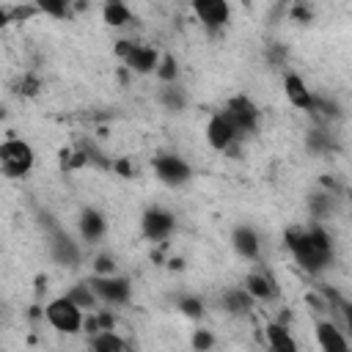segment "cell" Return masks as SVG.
Masks as SVG:
<instances>
[{
  "instance_id": "15",
  "label": "cell",
  "mask_w": 352,
  "mask_h": 352,
  "mask_svg": "<svg viewBox=\"0 0 352 352\" xmlns=\"http://www.w3.org/2000/svg\"><path fill=\"white\" fill-rule=\"evenodd\" d=\"M50 256H52L60 267H77V264H80V248H77V242H74L69 234H63V231H55V234L50 236Z\"/></svg>"
},
{
  "instance_id": "18",
  "label": "cell",
  "mask_w": 352,
  "mask_h": 352,
  "mask_svg": "<svg viewBox=\"0 0 352 352\" xmlns=\"http://www.w3.org/2000/svg\"><path fill=\"white\" fill-rule=\"evenodd\" d=\"M223 308L228 311V314H234V316H245V314H250V308H253V297L245 292V286H239V289H226L223 292Z\"/></svg>"
},
{
  "instance_id": "28",
  "label": "cell",
  "mask_w": 352,
  "mask_h": 352,
  "mask_svg": "<svg viewBox=\"0 0 352 352\" xmlns=\"http://www.w3.org/2000/svg\"><path fill=\"white\" fill-rule=\"evenodd\" d=\"M341 311H344V324H346V336L352 338V302H344V305H341Z\"/></svg>"
},
{
  "instance_id": "14",
  "label": "cell",
  "mask_w": 352,
  "mask_h": 352,
  "mask_svg": "<svg viewBox=\"0 0 352 352\" xmlns=\"http://www.w3.org/2000/svg\"><path fill=\"white\" fill-rule=\"evenodd\" d=\"M283 94H286V99H289L292 107H297V110H314L316 96L311 94V88L305 85V80L300 74L292 72V74L283 77Z\"/></svg>"
},
{
  "instance_id": "17",
  "label": "cell",
  "mask_w": 352,
  "mask_h": 352,
  "mask_svg": "<svg viewBox=\"0 0 352 352\" xmlns=\"http://www.w3.org/2000/svg\"><path fill=\"white\" fill-rule=\"evenodd\" d=\"M264 338H267V346L270 352H300L294 336L289 333L286 324H278V322H270L264 327Z\"/></svg>"
},
{
  "instance_id": "21",
  "label": "cell",
  "mask_w": 352,
  "mask_h": 352,
  "mask_svg": "<svg viewBox=\"0 0 352 352\" xmlns=\"http://www.w3.org/2000/svg\"><path fill=\"white\" fill-rule=\"evenodd\" d=\"M102 16H104V22H107L110 28H124V25L132 22V11H129L124 3H107V6L102 8Z\"/></svg>"
},
{
  "instance_id": "10",
  "label": "cell",
  "mask_w": 352,
  "mask_h": 352,
  "mask_svg": "<svg viewBox=\"0 0 352 352\" xmlns=\"http://www.w3.org/2000/svg\"><path fill=\"white\" fill-rule=\"evenodd\" d=\"M236 140H239V135H236V129L231 126V121H228L223 113H214V116L206 121V143H209L214 151H228Z\"/></svg>"
},
{
  "instance_id": "1",
  "label": "cell",
  "mask_w": 352,
  "mask_h": 352,
  "mask_svg": "<svg viewBox=\"0 0 352 352\" xmlns=\"http://www.w3.org/2000/svg\"><path fill=\"white\" fill-rule=\"evenodd\" d=\"M286 248L292 250L294 261L311 275L322 272L333 261V242L319 226L286 231Z\"/></svg>"
},
{
  "instance_id": "9",
  "label": "cell",
  "mask_w": 352,
  "mask_h": 352,
  "mask_svg": "<svg viewBox=\"0 0 352 352\" xmlns=\"http://www.w3.org/2000/svg\"><path fill=\"white\" fill-rule=\"evenodd\" d=\"M192 11H195L198 22H201L212 36L220 33V30L228 25V19H231V6H228L226 0H195V3H192Z\"/></svg>"
},
{
  "instance_id": "3",
  "label": "cell",
  "mask_w": 352,
  "mask_h": 352,
  "mask_svg": "<svg viewBox=\"0 0 352 352\" xmlns=\"http://www.w3.org/2000/svg\"><path fill=\"white\" fill-rule=\"evenodd\" d=\"M44 319L50 322V327H55L58 333H66V336H74L82 330V308L69 297H55L44 305Z\"/></svg>"
},
{
  "instance_id": "5",
  "label": "cell",
  "mask_w": 352,
  "mask_h": 352,
  "mask_svg": "<svg viewBox=\"0 0 352 352\" xmlns=\"http://www.w3.org/2000/svg\"><path fill=\"white\" fill-rule=\"evenodd\" d=\"M88 286L94 289L96 300L107 305H126L132 297V283L124 275H94Z\"/></svg>"
},
{
  "instance_id": "24",
  "label": "cell",
  "mask_w": 352,
  "mask_h": 352,
  "mask_svg": "<svg viewBox=\"0 0 352 352\" xmlns=\"http://www.w3.org/2000/svg\"><path fill=\"white\" fill-rule=\"evenodd\" d=\"M179 308L187 314V316H201L204 314V305H201V300H195V297H184V300H179Z\"/></svg>"
},
{
  "instance_id": "11",
  "label": "cell",
  "mask_w": 352,
  "mask_h": 352,
  "mask_svg": "<svg viewBox=\"0 0 352 352\" xmlns=\"http://www.w3.org/2000/svg\"><path fill=\"white\" fill-rule=\"evenodd\" d=\"M314 336H316V344H319L322 352H349V338H346V333L338 330L330 319L316 322Z\"/></svg>"
},
{
  "instance_id": "4",
  "label": "cell",
  "mask_w": 352,
  "mask_h": 352,
  "mask_svg": "<svg viewBox=\"0 0 352 352\" xmlns=\"http://www.w3.org/2000/svg\"><path fill=\"white\" fill-rule=\"evenodd\" d=\"M220 113L231 121V126L236 129V135H239V138H242V135H250V132H256V129H258V118H261V113H258L256 102H253L250 96H245V94H239V96L228 99V102H226V107H223Z\"/></svg>"
},
{
  "instance_id": "19",
  "label": "cell",
  "mask_w": 352,
  "mask_h": 352,
  "mask_svg": "<svg viewBox=\"0 0 352 352\" xmlns=\"http://www.w3.org/2000/svg\"><path fill=\"white\" fill-rule=\"evenodd\" d=\"M91 352H132V349L113 330H99V333L91 336Z\"/></svg>"
},
{
  "instance_id": "22",
  "label": "cell",
  "mask_w": 352,
  "mask_h": 352,
  "mask_svg": "<svg viewBox=\"0 0 352 352\" xmlns=\"http://www.w3.org/2000/svg\"><path fill=\"white\" fill-rule=\"evenodd\" d=\"M69 297L80 305V308H94L99 300H96V294H94V289L88 286V280H82V283H74V289L69 292Z\"/></svg>"
},
{
  "instance_id": "16",
  "label": "cell",
  "mask_w": 352,
  "mask_h": 352,
  "mask_svg": "<svg viewBox=\"0 0 352 352\" xmlns=\"http://www.w3.org/2000/svg\"><path fill=\"white\" fill-rule=\"evenodd\" d=\"M77 228H80V236L85 242H99L107 234V220L99 209H82L80 220H77Z\"/></svg>"
},
{
  "instance_id": "12",
  "label": "cell",
  "mask_w": 352,
  "mask_h": 352,
  "mask_svg": "<svg viewBox=\"0 0 352 352\" xmlns=\"http://www.w3.org/2000/svg\"><path fill=\"white\" fill-rule=\"evenodd\" d=\"M245 292L253 297V300H258V302H272L275 297H278V280L264 270H256V272H248V278H245Z\"/></svg>"
},
{
  "instance_id": "6",
  "label": "cell",
  "mask_w": 352,
  "mask_h": 352,
  "mask_svg": "<svg viewBox=\"0 0 352 352\" xmlns=\"http://www.w3.org/2000/svg\"><path fill=\"white\" fill-rule=\"evenodd\" d=\"M151 168L165 187H184L192 179V168L179 154H157L151 160Z\"/></svg>"
},
{
  "instance_id": "8",
  "label": "cell",
  "mask_w": 352,
  "mask_h": 352,
  "mask_svg": "<svg viewBox=\"0 0 352 352\" xmlns=\"http://www.w3.org/2000/svg\"><path fill=\"white\" fill-rule=\"evenodd\" d=\"M176 228V217L162 206H148L140 214V231L151 242H165Z\"/></svg>"
},
{
  "instance_id": "20",
  "label": "cell",
  "mask_w": 352,
  "mask_h": 352,
  "mask_svg": "<svg viewBox=\"0 0 352 352\" xmlns=\"http://www.w3.org/2000/svg\"><path fill=\"white\" fill-rule=\"evenodd\" d=\"M160 104L168 110V113H182L187 107V94L179 82H168L160 88Z\"/></svg>"
},
{
  "instance_id": "27",
  "label": "cell",
  "mask_w": 352,
  "mask_h": 352,
  "mask_svg": "<svg viewBox=\"0 0 352 352\" xmlns=\"http://www.w3.org/2000/svg\"><path fill=\"white\" fill-rule=\"evenodd\" d=\"M113 270H116V267H113V258H107V256L96 258V275H116Z\"/></svg>"
},
{
  "instance_id": "2",
  "label": "cell",
  "mask_w": 352,
  "mask_h": 352,
  "mask_svg": "<svg viewBox=\"0 0 352 352\" xmlns=\"http://www.w3.org/2000/svg\"><path fill=\"white\" fill-rule=\"evenodd\" d=\"M36 165V151L22 138H8L0 143V170L6 179H25Z\"/></svg>"
},
{
  "instance_id": "26",
  "label": "cell",
  "mask_w": 352,
  "mask_h": 352,
  "mask_svg": "<svg viewBox=\"0 0 352 352\" xmlns=\"http://www.w3.org/2000/svg\"><path fill=\"white\" fill-rule=\"evenodd\" d=\"M192 346H195L198 352H206V349L212 346V336H209L206 330H198V333L192 336Z\"/></svg>"
},
{
  "instance_id": "7",
  "label": "cell",
  "mask_w": 352,
  "mask_h": 352,
  "mask_svg": "<svg viewBox=\"0 0 352 352\" xmlns=\"http://www.w3.org/2000/svg\"><path fill=\"white\" fill-rule=\"evenodd\" d=\"M118 55L124 58V63L132 69V72H138V74H148V72H154L157 74V66H160V52L154 50V47H148V44H132V41H118Z\"/></svg>"
},
{
  "instance_id": "25",
  "label": "cell",
  "mask_w": 352,
  "mask_h": 352,
  "mask_svg": "<svg viewBox=\"0 0 352 352\" xmlns=\"http://www.w3.org/2000/svg\"><path fill=\"white\" fill-rule=\"evenodd\" d=\"M38 8H41L44 14H52V16H66V14H69V6H66V3H55V0H44Z\"/></svg>"
},
{
  "instance_id": "13",
  "label": "cell",
  "mask_w": 352,
  "mask_h": 352,
  "mask_svg": "<svg viewBox=\"0 0 352 352\" xmlns=\"http://www.w3.org/2000/svg\"><path fill=\"white\" fill-rule=\"evenodd\" d=\"M231 248L239 258L245 261H256L261 256V242H258V234L250 228V226H236L231 231Z\"/></svg>"
},
{
  "instance_id": "23",
  "label": "cell",
  "mask_w": 352,
  "mask_h": 352,
  "mask_svg": "<svg viewBox=\"0 0 352 352\" xmlns=\"http://www.w3.org/2000/svg\"><path fill=\"white\" fill-rule=\"evenodd\" d=\"M157 77L162 80V85L176 82V60H173L170 55H162V60H160V66H157Z\"/></svg>"
}]
</instances>
